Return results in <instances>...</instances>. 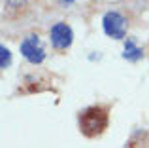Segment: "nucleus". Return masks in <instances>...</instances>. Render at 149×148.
<instances>
[{
	"label": "nucleus",
	"instance_id": "nucleus-3",
	"mask_svg": "<svg viewBox=\"0 0 149 148\" xmlns=\"http://www.w3.org/2000/svg\"><path fill=\"white\" fill-rule=\"evenodd\" d=\"M21 53H23V57H25L26 61H30L32 65H40L42 61L45 59V51H44V48H42V44H40V38H38L36 34H32V36L23 40Z\"/></svg>",
	"mask_w": 149,
	"mask_h": 148
},
{
	"label": "nucleus",
	"instance_id": "nucleus-4",
	"mask_svg": "<svg viewBox=\"0 0 149 148\" xmlns=\"http://www.w3.org/2000/svg\"><path fill=\"white\" fill-rule=\"evenodd\" d=\"M74 40V32L66 23H57L51 29V44H53L55 49H66L70 48Z\"/></svg>",
	"mask_w": 149,
	"mask_h": 148
},
{
	"label": "nucleus",
	"instance_id": "nucleus-7",
	"mask_svg": "<svg viewBox=\"0 0 149 148\" xmlns=\"http://www.w3.org/2000/svg\"><path fill=\"white\" fill-rule=\"evenodd\" d=\"M29 0H4V8L8 10H19V8H25Z\"/></svg>",
	"mask_w": 149,
	"mask_h": 148
},
{
	"label": "nucleus",
	"instance_id": "nucleus-6",
	"mask_svg": "<svg viewBox=\"0 0 149 148\" xmlns=\"http://www.w3.org/2000/svg\"><path fill=\"white\" fill-rule=\"evenodd\" d=\"M10 65H11V51L6 46H2V48H0V67L8 68Z\"/></svg>",
	"mask_w": 149,
	"mask_h": 148
},
{
	"label": "nucleus",
	"instance_id": "nucleus-5",
	"mask_svg": "<svg viewBox=\"0 0 149 148\" xmlns=\"http://www.w3.org/2000/svg\"><path fill=\"white\" fill-rule=\"evenodd\" d=\"M123 57L127 61H140L143 57V49L138 48V44H136L134 38H128L127 42H125V49H123Z\"/></svg>",
	"mask_w": 149,
	"mask_h": 148
},
{
	"label": "nucleus",
	"instance_id": "nucleus-2",
	"mask_svg": "<svg viewBox=\"0 0 149 148\" xmlns=\"http://www.w3.org/2000/svg\"><path fill=\"white\" fill-rule=\"evenodd\" d=\"M102 27H104V32L108 36L121 40L125 38V29H127V21L119 11H108L102 19Z\"/></svg>",
	"mask_w": 149,
	"mask_h": 148
},
{
	"label": "nucleus",
	"instance_id": "nucleus-1",
	"mask_svg": "<svg viewBox=\"0 0 149 148\" xmlns=\"http://www.w3.org/2000/svg\"><path fill=\"white\" fill-rule=\"evenodd\" d=\"M108 123H109L108 108L102 104H95V106H89L79 112V131L89 139L102 135L108 129Z\"/></svg>",
	"mask_w": 149,
	"mask_h": 148
},
{
	"label": "nucleus",
	"instance_id": "nucleus-8",
	"mask_svg": "<svg viewBox=\"0 0 149 148\" xmlns=\"http://www.w3.org/2000/svg\"><path fill=\"white\" fill-rule=\"evenodd\" d=\"M61 2H62V4H72L74 0H61Z\"/></svg>",
	"mask_w": 149,
	"mask_h": 148
}]
</instances>
